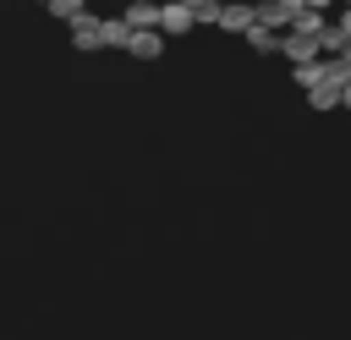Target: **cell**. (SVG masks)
I'll return each instance as SVG.
<instances>
[{"label": "cell", "instance_id": "obj_1", "mask_svg": "<svg viewBox=\"0 0 351 340\" xmlns=\"http://www.w3.org/2000/svg\"><path fill=\"white\" fill-rule=\"evenodd\" d=\"M132 60H159L165 55V33L159 27H126V44H121Z\"/></svg>", "mask_w": 351, "mask_h": 340}, {"label": "cell", "instance_id": "obj_2", "mask_svg": "<svg viewBox=\"0 0 351 340\" xmlns=\"http://www.w3.org/2000/svg\"><path fill=\"white\" fill-rule=\"evenodd\" d=\"M165 38H181V33H192L197 22H192V5H181V0H159V22H154Z\"/></svg>", "mask_w": 351, "mask_h": 340}, {"label": "cell", "instance_id": "obj_3", "mask_svg": "<svg viewBox=\"0 0 351 340\" xmlns=\"http://www.w3.org/2000/svg\"><path fill=\"white\" fill-rule=\"evenodd\" d=\"M66 27H71V49H99V16L88 5L77 16H66Z\"/></svg>", "mask_w": 351, "mask_h": 340}, {"label": "cell", "instance_id": "obj_4", "mask_svg": "<svg viewBox=\"0 0 351 340\" xmlns=\"http://www.w3.org/2000/svg\"><path fill=\"white\" fill-rule=\"evenodd\" d=\"M274 49L291 55V66H296V60H313V55H318V33H296V27H285Z\"/></svg>", "mask_w": 351, "mask_h": 340}, {"label": "cell", "instance_id": "obj_5", "mask_svg": "<svg viewBox=\"0 0 351 340\" xmlns=\"http://www.w3.org/2000/svg\"><path fill=\"white\" fill-rule=\"evenodd\" d=\"M340 104H351V88H340V82H313L307 88V110H340Z\"/></svg>", "mask_w": 351, "mask_h": 340}, {"label": "cell", "instance_id": "obj_6", "mask_svg": "<svg viewBox=\"0 0 351 340\" xmlns=\"http://www.w3.org/2000/svg\"><path fill=\"white\" fill-rule=\"evenodd\" d=\"M247 22H252V5H247V0H219V16H214L219 33H241Z\"/></svg>", "mask_w": 351, "mask_h": 340}, {"label": "cell", "instance_id": "obj_7", "mask_svg": "<svg viewBox=\"0 0 351 340\" xmlns=\"http://www.w3.org/2000/svg\"><path fill=\"white\" fill-rule=\"evenodd\" d=\"M241 38H247V49H258V55H274V44H280V33H274V27H263V22H247V27H241Z\"/></svg>", "mask_w": 351, "mask_h": 340}, {"label": "cell", "instance_id": "obj_8", "mask_svg": "<svg viewBox=\"0 0 351 340\" xmlns=\"http://www.w3.org/2000/svg\"><path fill=\"white\" fill-rule=\"evenodd\" d=\"M126 44V16H99V49H121Z\"/></svg>", "mask_w": 351, "mask_h": 340}, {"label": "cell", "instance_id": "obj_9", "mask_svg": "<svg viewBox=\"0 0 351 340\" xmlns=\"http://www.w3.org/2000/svg\"><path fill=\"white\" fill-rule=\"evenodd\" d=\"M159 22V0H132L126 5V27H154Z\"/></svg>", "mask_w": 351, "mask_h": 340}, {"label": "cell", "instance_id": "obj_10", "mask_svg": "<svg viewBox=\"0 0 351 340\" xmlns=\"http://www.w3.org/2000/svg\"><path fill=\"white\" fill-rule=\"evenodd\" d=\"M291 77H296V88L307 93L313 82H324V60H318V55H313V60H296V71H291Z\"/></svg>", "mask_w": 351, "mask_h": 340}, {"label": "cell", "instance_id": "obj_11", "mask_svg": "<svg viewBox=\"0 0 351 340\" xmlns=\"http://www.w3.org/2000/svg\"><path fill=\"white\" fill-rule=\"evenodd\" d=\"M44 5H49V16H60V22H66V16H77L88 0H44Z\"/></svg>", "mask_w": 351, "mask_h": 340}, {"label": "cell", "instance_id": "obj_12", "mask_svg": "<svg viewBox=\"0 0 351 340\" xmlns=\"http://www.w3.org/2000/svg\"><path fill=\"white\" fill-rule=\"evenodd\" d=\"M181 5H197V0H181Z\"/></svg>", "mask_w": 351, "mask_h": 340}, {"label": "cell", "instance_id": "obj_13", "mask_svg": "<svg viewBox=\"0 0 351 340\" xmlns=\"http://www.w3.org/2000/svg\"><path fill=\"white\" fill-rule=\"evenodd\" d=\"M38 5H44V0H38Z\"/></svg>", "mask_w": 351, "mask_h": 340}]
</instances>
